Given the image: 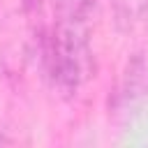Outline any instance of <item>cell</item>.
Returning a JSON list of instances; mask_svg holds the SVG:
<instances>
[{"label": "cell", "instance_id": "6da1fadb", "mask_svg": "<svg viewBox=\"0 0 148 148\" xmlns=\"http://www.w3.org/2000/svg\"><path fill=\"white\" fill-rule=\"evenodd\" d=\"M148 97V42H143L134 56L127 60L118 88H116V106H134Z\"/></svg>", "mask_w": 148, "mask_h": 148}, {"label": "cell", "instance_id": "3957f363", "mask_svg": "<svg viewBox=\"0 0 148 148\" xmlns=\"http://www.w3.org/2000/svg\"><path fill=\"white\" fill-rule=\"evenodd\" d=\"M53 0H23V9L25 12H32V14H39L46 5H51Z\"/></svg>", "mask_w": 148, "mask_h": 148}, {"label": "cell", "instance_id": "7a4b0ae2", "mask_svg": "<svg viewBox=\"0 0 148 148\" xmlns=\"http://www.w3.org/2000/svg\"><path fill=\"white\" fill-rule=\"evenodd\" d=\"M113 18L120 30H134L148 18V0H111Z\"/></svg>", "mask_w": 148, "mask_h": 148}]
</instances>
